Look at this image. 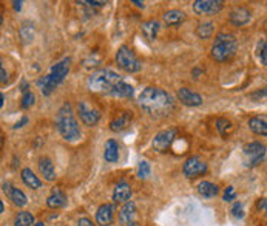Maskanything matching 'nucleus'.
Instances as JSON below:
<instances>
[{"label":"nucleus","instance_id":"nucleus-37","mask_svg":"<svg viewBox=\"0 0 267 226\" xmlns=\"http://www.w3.org/2000/svg\"><path fill=\"white\" fill-rule=\"evenodd\" d=\"M235 197H237V194H235V189H233L232 186H229V188L226 189V192H224L222 200H224V201H232Z\"/></svg>","mask_w":267,"mask_h":226},{"label":"nucleus","instance_id":"nucleus-35","mask_svg":"<svg viewBox=\"0 0 267 226\" xmlns=\"http://www.w3.org/2000/svg\"><path fill=\"white\" fill-rule=\"evenodd\" d=\"M232 215L233 217H237V219H241L242 217V204L238 201V203H235L233 204V208H232Z\"/></svg>","mask_w":267,"mask_h":226},{"label":"nucleus","instance_id":"nucleus-13","mask_svg":"<svg viewBox=\"0 0 267 226\" xmlns=\"http://www.w3.org/2000/svg\"><path fill=\"white\" fill-rule=\"evenodd\" d=\"M114 212H116L114 204L111 203L101 204L98 212H96V223L99 226H110L114 220Z\"/></svg>","mask_w":267,"mask_h":226},{"label":"nucleus","instance_id":"nucleus-3","mask_svg":"<svg viewBox=\"0 0 267 226\" xmlns=\"http://www.w3.org/2000/svg\"><path fill=\"white\" fill-rule=\"evenodd\" d=\"M56 127L65 141H78L80 138V127L74 118V112L68 102L63 104L56 116Z\"/></svg>","mask_w":267,"mask_h":226},{"label":"nucleus","instance_id":"nucleus-19","mask_svg":"<svg viewBox=\"0 0 267 226\" xmlns=\"http://www.w3.org/2000/svg\"><path fill=\"white\" fill-rule=\"evenodd\" d=\"M249 129L255 135L267 136V115H256L249 120Z\"/></svg>","mask_w":267,"mask_h":226},{"label":"nucleus","instance_id":"nucleus-23","mask_svg":"<svg viewBox=\"0 0 267 226\" xmlns=\"http://www.w3.org/2000/svg\"><path fill=\"white\" fill-rule=\"evenodd\" d=\"M162 19L168 27H178L186 20V14L179 9H170V11L164 13Z\"/></svg>","mask_w":267,"mask_h":226},{"label":"nucleus","instance_id":"nucleus-34","mask_svg":"<svg viewBox=\"0 0 267 226\" xmlns=\"http://www.w3.org/2000/svg\"><path fill=\"white\" fill-rule=\"evenodd\" d=\"M34 95L31 92H25L24 96H22V102H20V105H22V109H29L31 105L34 104Z\"/></svg>","mask_w":267,"mask_h":226},{"label":"nucleus","instance_id":"nucleus-1","mask_svg":"<svg viewBox=\"0 0 267 226\" xmlns=\"http://www.w3.org/2000/svg\"><path fill=\"white\" fill-rule=\"evenodd\" d=\"M141 109L155 118L168 116L175 109V101L165 90L159 87H145L137 99Z\"/></svg>","mask_w":267,"mask_h":226},{"label":"nucleus","instance_id":"nucleus-39","mask_svg":"<svg viewBox=\"0 0 267 226\" xmlns=\"http://www.w3.org/2000/svg\"><path fill=\"white\" fill-rule=\"evenodd\" d=\"M256 206H258V209H260L261 212H264V214H266V217H267V198L258 200V203H256Z\"/></svg>","mask_w":267,"mask_h":226},{"label":"nucleus","instance_id":"nucleus-22","mask_svg":"<svg viewBox=\"0 0 267 226\" xmlns=\"http://www.w3.org/2000/svg\"><path fill=\"white\" fill-rule=\"evenodd\" d=\"M39 172H40V175H44V178L47 181L56 180V170H54V166H53L50 158H42L39 161Z\"/></svg>","mask_w":267,"mask_h":226},{"label":"nucleus","instance_id":"nucleus-18","mask_svg":"<svg viewBox=\"0 0 267 226\" xmlns=\"http://www.w3.org/2000/svg\"><path fill=\"white\" fill-rule=\"evenodd\" d=\"M130 121H132V112H119L111 120L110 130L111 132H122L130 126Z\"/></svg>","mask_w":267,"mask_h":226},{"label":"nucleus","instance_id":"nucleus-11","mask_svg":"<svg viewBox=\"0 0 267 226\" xmlns=\"http://www.w3.org/2000/svg\"><path fill=\"white\" fill-rule=\"evenodd\" d=\"M183 172L187 178H196V177H201L204 175L207 172V163L201 157H190L186 163H184V167H183Z\"/></svg>","mask_w":267,"mask_h":226},{"label":"nucleus","instance_id":"nucleus-21","mask_svg":"<svg viewBox=\"0 0 267 226\" xmlns=\"http://www.w3.org/2000/svg\"><path fill=\"white\" fill-rule=\"evenodd\" d=\"M104 158L108 163H116L119 160V144L114 139H108L105 143V150H104Z\"/></svg>","mask_w":267,"mask_h":226},{"label":"nucleus","instance_id":"nucleus-41","mask_svg":"<svg viewBox=\"0 0 267 226\" xmlns=\"http://www.w3.org/2000/svg\"><path fill=\"white\" fill-rule=\"evenodd\" d=\"M78 226H94V225H93V222H91L90 219H85V217H83V219H80V220L78 222Z\"/></svg>","mask_w":267,"mask_h":226},{"label":"nucleus","instance_id":"nucleus-20","mask_svg":"<svg viewBox=\"0 0 267 226\" xmlns=\"http://www.w3.org/2000/svg\"><path fill=\"white\" fill-rule=\"evenodd\" d=\"M65 203H67V195H65V194H63L59 188H53L51 194H50L48 198H47L48 208H51V209H59L62 206H65Z\"/></svg>","mask_w":267,"mask_h":226},{"label":"nucleus","instance_id":"nucleus-2","mask_svg":"<svg viewBox=\"0 0 267 226\" xmlns=\"http://www.w3.org/2000/svg\"><path fill=\"white\" fill-rule=\"evenodd\" d=\"M121 82H124V78L119 73H116L110 68H102L98 71H93L87 79V85H88L90 92L101 93V95H110V96H111L113 90Z\"/></svg>","mask_w":267,"mask_h":226},{"label":"nucleus","instance_id":"nucleus-45","mask_svg":"<svg viewBox=\"0 0 267 226\" xmlns=\"http://www.w3.org/2000/svg\"><path fill=\"white\" fill-rule=\"evenodd\" d=\"M5 211V206H3V203H0V212H3Z\"/></svg>","mask_w":267,"mask_h":226},{"label":"nucleus","instance_id":"nucleus-26","mask_svg":"<svg viewBox=\"0 0 267 226\" xmlns=\"http://www.w3.org/2000/svg\"><path fill=\"white\" fill-rule=\"evenodd\" d=\"M78 5L88 13H96L99 8L105 6L108 0H76Z\"/></svg>","mask_w":267,"mask_h":226},{"label":"nucleus","instance_id":"nucleus-33","mask_svg":"<svg viewBox=\"0 0 267 226\" xmlns=\"http://www.w3.org/2000/svg\"><path fill=\"white\" fill-rule=\"evenodd\" d=\"M150 164L147 163V161H141L139 164H137V177H139L141 180H145L148 178V175H150Z\"/></svg>","mask_w":267,"mask_h":226},{"label":"nucleus","instance_id":"nucleus-16","mask_svg":"<svg viewBox=\"0 0 267 226\" xmlns=\"http://www.w3.org/2000/svg\"><path fill=\"white\" fill-rule=\"evenodd\" d=\"M250 19H252V14L245 6L235 8L233 11L230 13V16H229L230 24H233L235 27H244L245 24L250 22Z\"/></svg>","mask_w":267,"mask_h":226},{"label":"nucleus","instance_id":"nucleus-5","mask_svg":"<svg viewBox=\"0 0 267 226\" xmlns=\"http://www.w3.org/2000/svg\"><path fill=\"white\" fill-rule=\"evenodd\" d=\"M238 50V40L233 34L227 33H219L215 40H213L212 45V59L216 62H227L230 61L235 55H237Z\"/></svg>","mask_w":267,"mask_h":226},{"label":"nucleus","instance_id":"nucleus-42","mask_svg":"<svg viewBox=\"0 0 267 226\" xmlns=\"http://www.w3.org/2000/svg\"><path fill=\"white\" fill-rule=\"evenodd\" d=\"M6 81H8V74L5 73V67H2V84L5 85Z\"/></svg>","mask_w":267,"mask_h":226},{"label":"nucleus","instance_id":"nucleus-15","mask_svg":"<svg viewBox=\"0 0 267 226\" xmlns=\"http://www.w3.org/2000/svg\"><path fill=\"white\" fill-rule=\"evenodd\" d=\"M178 99L188 107H198L202 104V96L196 92H191L187 87H183L178 90Z\"/></svg>","mask_w":267,"mask_h":226},{"label":"nucleus","instance_id":"nucleus-38","mask_svg":"<svg viewBox=\"0 0 267 226\" xmlns=\"http://www.w3.org/2000/svg\"><path fill=\"white\" fill-rule=\"evenodd\" d=\"M264 96H267V87H264V89H261V90H258V92L252 93V95H250V98H252V99H260V98H264Z\"/></svg>","mask_w":267,"mask_h":226},{"label":"nucleus","instance_id":"nucleus-32","mask_svg":"<svg viewBox=\"0 0 267 226\" xmlns=\"http://www.w3.org/2000/svg\"><path fill=\"white\" fill-rule=\"evenodd\" d=\"M216 130L219 132V135L226 136L232 130V123L229 120H226V118H219L216 121Z\"/></svg>","mask_w":267,"mask_h":226},{"label":"nucleus","instance_id":"nucleus-9","mask_svg":"<svg viewBox=\"0 0 267 226\" xmlns=\"http://www.w3.org/2000/svg\"><path fill=\"white\" fill-rule=\"evenodd\" d=\"M176 136H178V130H175V129H167V130L156 133V136L153 138L152 146H153V149L156 150V152L164 154L170 147H172Z\"/></svg>","mask_w":267,"mask_h":226},{"label":"nucleus","instance_id":"nucleus-28","mask_svg":"<svg viewBox=\"0 0 267 226\" xmlns=\"http://www.w3.org/2000/svg\"><path fill=\"white\" fill-rule=\"evenodd\" d=\"M159 31V24L156 20H148L142 25V34L148 39V40H153Z\"/></svg>","mask_w":267,"mask_h":226},{"label":"nucleus","instance_id":"nucleus-17","mask_svg":"<svg viewBox=\"0 0 267 226\" xmlns=\"http://www.w3.org/2000/svg\"><path fill=\"white\" fill-rule=\"evenodd\" d=\"M132 198V186L127 181H119L113 191V201L114 203H127Z\"/></svg>","mask_w":267,"mask_h":226},{"label":"nucleus","instance_id":"nucleus-43","mask_svg":"<svg viewBox=\"0 0 267 226\" xmlns=\"http://www.w3.org/2000/svg\"><path fill=\"white\" fill-rule=\"evenodd\" d=\"M28 123V118H22V121H20V123H17L16 126H14V129H19V127H22L24 124H27Z\"/></svg>","mask_w":267,"mask_h":226},{"label":"nucleus","instance_id":"nucleus-40","mask_svg":"<svg viewBox=\"0 0 267 226\" xmlns=\"http://www.w3.org/2000/svg\"><path fill=\"white\" fill-rule=\"evenodd\" d=\"M11 3H13V8H14V11H20L22 9V5H24V0H11Z\"/></svg>","mask_w":267,"mask_h":226},{"label":"nucleus","instance_id":"nucleus-6","mask_svg":"<svg viewBox=\"0 0 267 226\" xmlns=\"http://www.w3.org/2000/svg\"><path fill=\"white\" fill-rule=\"evenodd\" d=\"M116 64L125 73H137L142 68V62L127 45H122L116 53Z\"/></svg>","mask_w":267,"mask_h":226},{"label":"nucleus","instance_id":"nucleus-25","mask_svg":"<svg viewBox=\"0 0 267 226\" xmlns=\"http://www.w3.org/2000/svg\"><path fill=\"white\" fill-rule=\"evenodd\" d=\"M22 180H24L25 185L28 188H31V189H39L42 186V181L37 178V175H34V172L31 170L29 167L22 169Z\"/></svg>","mask_w":267,"mask_h":226},{"label":"nucleus","instance_id":"nucleus-8","mask_svg":"<svg viewBox=\"0 0 267 226\" xmlns=\"http://www.w3.org/2000/svg\"><path fill=\"white\" fill-rule=\"evenodd\" d=\"M76 109H78V115L80 118V121L85 124V126H88V127H93L99 123L101 120V112L99 109L96 105H93L91 102L88 101H79L78 105H76Z\"/></svg>","mask_w":267,"mask_h":226},{"label":"nucleus","instance_id":"nucleus-46","mask_svg":"<svg viewBox=\"0 0 267 226\" xmlns=\"http://www.w3.org/2000/svg\"><path fill=\"white\" fill-rule=\"evenodd\" d=\"M34 226H45V225H44V223H36Z\"/></svg>","mask_w":267,"mask_h":226},{"label":"nucleus","instance_id":"nucleus-27","mask_svg":"<svg viewBox=\"0 0 267 226\" xmlns=\"http://www.w3.org/2000/svg\"><path fill=\"white\" fill-rule=\"evenodd\" d=\"M134 93V89L132 87L130 84H127V82H121L117 87L113 90L111 96H116V98H132Z\"/></svg>","mask_w":267,"mask_h":226},{"label":"nucleus","instance_id":"nucleus-24","mask_svg":"<svg viewBox=\"0 0 267 226\" xmlns=\"http://www.w3.org/2000/svg\"><path fill=\"white\" fill-rule=\"evenodd\" d=\"M198 192L206 198H213V197L218 195L219 188L216 185H213V183H210V181H201L198 185Z\"/></svg>","mask_w":267,"mask_h":226},{"label":"nucleus","instance_id":"nucleus-29","mask_svg":"<svg viewBox=\"0 0 267 226\" xmlns=\"http://www.w3.org/2000/svg\"><path fill=\"white\" fill-rule=\"evenodd\" d=\"M34 225V217L27 211H22L16 215L14 226H33Z\"/></svg>","mask_w":267,"mask_h":226},{"label":"nucleus","instance_id":"nucleus-12","mask_svg":"<svg viewBox=\"0 0 267 226\" xmlns=\"http://www.w3.org/2000/svg\"><path fill=\"white\" fill-rule=\"evenodd\" d=\"M136 204L133 201L124 203L122 209L119 211V222L124 226H139L136 220Z\"/></svg>","mask_w":267,"mask_h":226},{"label":"nucleus","instance_id":"nucleus-44","mask_svg":"<svg viewBox=\"0 0 267 226\" xmlns=\"http://www.w3.org/2000/svg\"><path fill=\"white\" fill-rule=\"evenodd\" d=\"M130 2H133L136 6H139V8H144V2L142 0H130Z\"/></svg>","mask_w":267,"mask_h":226},{"label":"nucleus","instance_id":"nucleus-10","mask_svg":"<svg viewBox=\"0 0 267 226\" xmlns=\"http://www.w3.org/2000/svg\"><path fill=\"white\" fill-rule=\"evenodd\" d=\"M224 8V0H195L193 11L198 16H216Z\"/></svg>","mask_w":267,"mask_h":226},{"label":"nucleus","instance_id":"nucleus-30","mask_svg":"<svg viewBox=\"0 0 267 226\" xmlns=\"http://www.w3.org/2000/svg\"><path fill=\"white\" fill-rule=\"evenodd\" d=\"M20 37H22V42H24V44H28V42L33 40V37H34V28H33V24L25 22L22 27H20Z\"/></svg>","mask_w":267,"mask_h":226},{"label":"nucleus","instance_id":"nucleus-14","mask_svg":"<svg viewBox=\"0 0 267 226\" xmlns=\"http://www.w3.org/2000/svg\"><path fill=\"white\" fill-rule=\"evenodd\" d=\"M3 192L6 194V197L13 201V204H16V206L24 208L28 204V198H27L25 194L17 188H13L9 183H3Z\"/></svg>","mask_w":267,"mask_h":226},{"label":"nucleus","instance_id":"nucleus-36","mask_svg":"<svg viewBox=\"0 0 267 226\" xmlns=\"http://www.w3.org/2000/svg\"><path fill=\"white\" fill-rule=\"evenodd\" d=\"M260 59L263 62V65L267 67V42H263L260 48Z\"/></svg>","mask_w":267,"mask_h":226},{"label":"nucleus","instance_id":"nucleus-31","mask_svg":"<svg viewBox=\"0 0 267 226\" xmlns=\"http://www.w3.org/2000/svg\"><path fill=\"white\" fill-rule=\"evenodd\" d=\"M196 34H198L199 39H209V37H212V34H213V24L212 22L201 24L196 28Z\"/></svg>","mask_w":267,"mask_h":226},{"label":"nucleus","instance_id":"nucleus-7","mask_svg":"<svg viewBox=\"0 0 267 226\" xmlns=\"http://www.w3.org/2000/svg\"><path fill=\"white\" fill-rule=\"evenodd\" d=\"M266 146L260 141H252L249 144H245L242 149L244 154V161L247 167H255L260 166L261 163H264L266 160Z\"/></svg>","mask_w":267,"mask_h":226},{"label":"nucleus","instance_id":"nucleus-4","mask_svg":"<svg viewBox=\"0 0 267 226\" xmlns=\"http://www.w3.org/2000/svg\"><path fill=\"white\" fill-rule=\"evenodd\" d=\"M70 67H71V59L70 58H63L62 61H59L57 64H54V65L51 67L50 73L47 74V76L40 78L37 81V85L40 92L44 93L45 96L51 95L53 90H54L59 84L63 82V79L67 78V74L70 71Z\"/></svg>","mask_w":267,"mask_h":226}]
</instances>
